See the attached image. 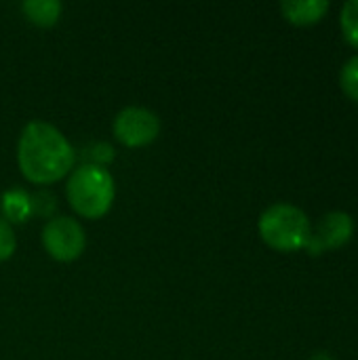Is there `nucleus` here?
Instances as JSON below:
<instances>
[{
    "instance_id": "nucleus-1",
    "label": "nucleus",
    "mask_w": 358,
    "mask_h": 360,
    "mask_svg": "<svg viewBox=\"0 0 358 360\" xmlns=\"http://www.w3.org/2000/svg\"><path fill=\"white\" fill-rule=\"evenodd\" d=\"M17 162L27 181L49 186L72 173L76 152L57 127L44 120H32L19 135Z\"/></svg>"
},
{
    "instance_id": "nucleus-2",
    "label": "nucleus",
    "mask_w": 358,
    "mask_h": 360,
    "mask_svg": "<svg viewBox=\"0 0 358 360\" xmlns=\"http://www.w3.org/2000/svg\"><path fill=\"white\" fill-rule=\"evenodd\" d=\"M65 196L70 207L84 219H99L110 213L114 198H116V186L114 177L106 167L87 165L72 169L65 184Z\"/></svg>"
},
{
    "instance_id": "nucleus-3",
    "label": "nucleus",
    "mask_w": 358,
    "mask_h": 360,
    "mask_svg": "<svg viewBox=\"0 0 358 360\" xmlns=\"http://www.w3.org/2000/svg\"><path fill=\"white\" fill-rule=\"evenodd\" d=\"M257 230L272 249L298 251L308 243L312 224L300 207L289 202H274L260 215Z\"/></svg>"
},
{
    "instance_id": "nucleus-4",
    "label": "nucleus",
    "mask_w": 358,
    "mask_h": 360,
    "mask_svg": "<svg viewBox=\"0 0 358 360\" xmlns=\"http://www.w3.org/2000/svg\"><path fill=\"white\" fill-rule=\"evenodd\" d=\"M42 247L55 262H76L87 249L82 224L68 215L51 217L42 228Z\"/></svg>"
},
{
    "instance_id": "nucleus-5",
    "label": "nucleus",
    "mask_w": 358,
    "mask_h": 360,
    "mask_svg": "<svg viewBox=\"0 0 358 360\" xmlns=\"http://www.w3.org/2000/svg\"><path fill=\"white\" fill-rule=\"evenodd\" d=\"M160 118L143 105H127L114 116V137L127 148L150 146L160 135Z\"/></svg>"
},
{
    "instance_id": "nucleus-6",
    "label": "nucleus",
    "mask_w": 358,
    "mask_h": 360,
    "mask_svg": "<svg viewBox=\"0 0 358 360\" xmlns=\"http://www.w3.org/2000/svg\"><path fill=\"white\" fill-rule=\"evenodd\" d=\"M352 232H354V219H352L350 213H346V211H329L312 228L310 238L304 245V249L310 255H319L325 249H335V247L346 245L352 238Z\"/></svg>"
},
{
    "instance_id": "nucleus-7",
    "label": "nucleus",
    "mask_w": 358,
    "mask_h": 360,
    "mask_svg": "<svg viewBox=\"0 0 358 360\" xmlns=\"http://www.w3.org/2000/svg\"><path fill=\"white\" fill-rule=\"evenodd\" d=\"M0 209L2 219L8 224H23L32 217V194H27L23 188H8L0 196Z\"/></svg>"
},
{
    "instance_id": "nucleus-8",
    "label": "nucleus",
    "mask_w": 358,
    "mask_h": 360,
    "mask_svg": "<svg viewBox=\"0 0 358 360\" xmlns=\"http://www.w3.org/2000/svg\"><path fill=\"white\" fill-rule=\"evenodd\" d=\"M329 8L327 0H285L281 2V11L283 15L298 25H306V23H314L319 21Z\"/></svg>"
},
{
    "instance_id": "nucleus-9",
    "label": "nucleus",
    "mask_w": 358,
    "mask_h": 360,
    "mask_svg": "<svg viewBox=\"0 0 358 360\" xmlns=\"http://www.w3.org/2000/svg\"><path fill=\"white\" fill-rule=\"evenodd\" d=\"M61 2L59 0H25L21 2V13L25 19L40 27H51L61 17Z\"/></svg>"
},
{
    "instance_id": "nucleus-10",
    "label": "nucleus",
    "mask_w": 358,
    "mask_h": 360,
    "mask_svg": "<svg viewBox=\"0 0 358 360\" xmlns=\"http://www.w3.org/2000/svg\"><path fill=\"white\" fill-rule=\"evenodd\" d=\"M342 30H344V36L358 46V0H348L344 2L342 6Z\"/></svg>"
},
{
    "instance_id": "nucleus-11",
    "label": "nucleus",
    "mask_w": 358,
    "mask_h": 360,
    "mask_svg": "<svg viewBox=\"0 0 358 360\" xmlns=\"http://www.w3.org/2000/svg\"><path fill=\"white\" fill-rule=\"evenodd\" d=\"M87 165H97V167H108L114 160V148L108 141H93L82 150Z\"/></svg>"
},
{
    "instance_id": "nucleus-12",
    "label": "nucleus",
    "mask_w": 358,
    "mask_h": 360,
    "mask_svg": "<svg viewBox=\"0 0 358 360\" xmlns=\"http://www.w3.org/2000/svg\"><path fill=\"white\" fill-rule=\"evenodd\" d=\"M340 82L342 89L348 97H352L354 101H358V55H352L340 72Z\"/></svg>"
},
{
    "instance_id": "nucleus-13",
    "label": "nucleus",
    "mask_w": 358,
    "mask_h": 360,
    "mask_svg": "<svg viewBox=\"0 0 358 360\" xmlns=\"http://www.w3.org/2000/svg\"><path fill=\"white\" fill-rule=\"evenodd\" d=\"M55 211H57V198H55V194H51L49 190H40V192L32 194V215L51 219Z\"/></svg>"
},
{
    "instance_id": "nucleus-14",
    "label": "nucleus",
    "mask_w": 358,
    "mask_h": 360,
    "mask_svg": "<svg viewBox=\"0 0 358 360\" xmlns=\"http://www.w3.org/2000/svg\"><path fill=\"white\" fill-rule=\"evenodd\" d=\"M17 251V236L13 232V226L0 217V264L11 259Z\"/></svg>"
},
{
    "instance_id": "nucleus-15",
    "label": "nucleus",
    "mask_w": 358,
    "mask_h": 360,
    "mask_svg": "<svg viewBox=\"0 0 358 360\" xmlns=\"http://www.w3.org/2000/svg\"><path fill=\"white\" fill-rule=\"evenodd\" d=\"M310 360H333V359L329 356V352H314V354L310 356Z\"/></svg>"
}]
</instances>
